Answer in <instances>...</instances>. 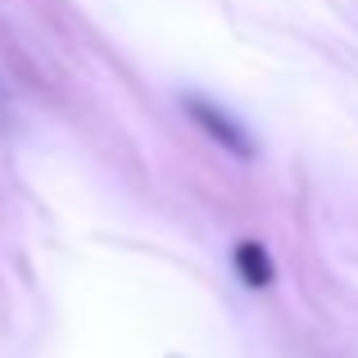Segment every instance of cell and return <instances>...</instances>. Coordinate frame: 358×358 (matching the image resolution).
Here are the masks:
<instances>
[{
    "mask_svg": "<svg viewBox=\"0 0 358 358\" xmlns=\"http://www.w3.org/2000/svg\"><path fill=\"white\" fill-rule=\"evenodd\" d=\"M231 259H236V272H241V281H245V286H254V290L272 286V277H277V268H272V254L263 250L259 241H241Z\"/></svg>",
    "mask_w": 358,
    "mask_h": 358,
    "instance_id": "cell-2",
    "label": "cell"
},
{
    "mask_svg": "<svg viewBox=\"0 0 358 358\" xmlns=\"http://www.w3.org/2000/svg\"><path fill=\"white\" fill-rule=\"evenodd\" d=\"M182 105H186V114L195 118V127L209 131V136L218 141L222 150H231V155H245V159L254 155V136H250V131H245L222 105H213V100H204V96H186Z\"/></svg>",
    "mask_w": 358,
    "mask_h": 358,
    "instance_id": "cell-1",
    "label": "cell"
}]
</instances>
